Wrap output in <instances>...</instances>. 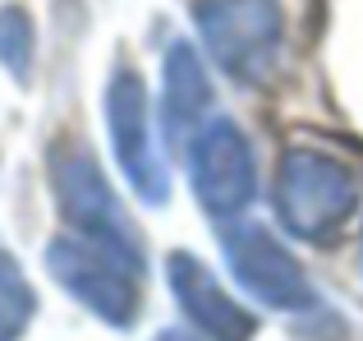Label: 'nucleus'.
I'll return each instance as SVG.
<instances>
[{
    "label": "nucleus",
    "mask_w": 363,
    "mask_h": 341,
    "mask_svg": "<svg viewBox=\"0 0 363 341\" xmlns=\"http://www.w3.org/2000/svg\"><path fill=\"white\" fill-rule=\"evenodd\" d=\"M359 212V175L345 162L313 148L285 153L276 170V217L299 240H336L340 226Z\"/></svg>",
    "instance_id": "f257e3e1"
},
{
    "label": "nucleus",
    "mask_w": 363,
    "mask_h": 341,
    "mask_svg": "<svg viewBox=\"0 0 363 341\" xmlns=\"http://www.w3.org/2000/svg\"><path fill=\"white\" fill-rule=\"evenodd\" d=\"M51 189L60 198V212L74 231L83 235L88 244H101L116 259H124L129 268L143 272V244L133 222L124 217V207L116 203L101 166L92 162V153L74 139H60L51 148Z\"/></svg>",
    "instance_id": "f03ea898"
},
{
    "label": "nucleus",
    "mask_w": 363,
    "mask_h": 341,
    "mask_svg": "<svg viewBox=\"0 0 363 341\" xmlns=\"http://www.w3.org/2000/svg\"><path fill=\"white\" fill-rule=\"evenodd\" d=\"M194 23L203 33L212 60L235 79H262L281 55L285 9L281 0H198Z\"/></svg>",
    "instance_id": "7ed1b4c3"
},
{
    "label": "nucleus",
    "mask_w": 363,
    "mask_h": 341,
    "mask_svg": "<svg viewBox=\"0 0 363 341\" xmlns=\"http://www.w3.org/2000/svg\"><path fill=\"white\" fill-rule=\"evenodd\" d=\"M51 277L69 291L79 305H88L101 323L133 328L138 318V268H129L101 244H88L83 235H60L46 249Z\"/></svg>",
    "instance_id": "20e7f679"
},
{
    "label": "nucleus",
    "mask_w": 363,
    "mask_h": 341,
    "mask_svg": "<svg viewBox=\"0 0 363 341\" xmlns=\"http://www.w3.org/2000/svg\"><path fill=\"white\" fill-rule=\"evenodd\" d=\"M189 180H194V194L203 198V207L216 217H235L253 203L257 166L253 148L235 120L221 116L198 129V139L189 144Z\"/></svg>",
    "instance_id": "39448f33"
},
{
    "label": "nucleus",
    "mask_w": 363,
    "mask_h": 341,
    "mask_svg": "<svg viewBox=\"0 0 363 341\" xmlns=\"http://www.w3.org/2000/svg\"><path fill=\"white\" fill-rule=\"evenodd\" d=\"M225 263H230L235 281L253 300H262L267 309L303 314V309L318 305V291L308 286L303 268L294 263V254L257 222H244V226L225 231Z\"/></svg>",
    "instance_id": "423d86ee"
},
{
    "label": "nucleus",
    "mask_w": 363,
    "mask_h": 341,
    "mask_svg": "<svg viewBox=\"0 0 363 341\" xmlns=\"http://www.w3.org/2000/svg\"><path fill=\"white\" fill-rule=\"evenodd\" d=\"M106 129H111V148H116V162L124 170V180L133 185V194L143 203L161 207L170 198V180L161 166L157 148H152V129H147V88L133 70L111 74L106 83Z\"/></svg>",
    "instance_id": "0eeeda50"
},
{
    "label": "nucleus",
    "mask_w": 363,
    "mask_h": 341,
    "mask_svg": "<svg viewBox=\"0 0 363 341\" xmlns=\"http://www.w3.org/2000/svg\"><path fill=\"white\" fill-rule=\"evenodd\" d=\"M166 272H170V291H175L179 309L189 314V323H194L203 337H212V341H248L257 332V318L248 314L240 300L225 296L221 281L212 277V268H207L203 259L175 249L166 259Z\"/></svg>",
    "instance_id": "6e6552de"
},
{
    "label": "nucleus",
    "mask_w": 363,
    "mask_h": 341,
    "mask_svg": "<svg viewBox=\"0 0 363 341\" xmlns=\"http://www.w3.org/2000/svg\"><path fill=\"white\" fill-rule=\"evenodd\" d=\"M212 107V83H207V70L198 60L194 46L175 42L166 51V129H170V144L184 148L198 139V120L203 111Z\"/></svg>",
    "instance_id": "1a4fd4ad"
},
{
    "label": "nucleus",
    "mask_w": 363,
    "mask_h": 341,
    "mask_svg": "<svg viewBox=\"0 0 363 341\" xmlns=\"http://www.w3.org/2000/svg\"><path fill=\"white\" fill-rule=\"evenodd\" d=\"M37 314V296L28 286L23 268H18L9 254H0V341H18L23 328Z\"/></svg>",
    "instance_id": "9d476101"
},
{
    "label": "nucleus",
    "mask_w": 363,
    "mask_h": 341,
    "mask_svg": "<svg viewBox=\"0 0 363 341\" xmlns=\"http://www.w3.org/2000/svg\"><path fill=\"white\" fill-rule=\"evenodd\" d=\"M0 65H5L14 79L33 74V18L18 5L0 9Z\"/></svg>",
    "instance_id": "9b49d317"
},
{
    "label": "nucleus",
    "mask_w": 363,
    "mask_h": 341,
    "mask_svg": "<svg viewBox=\"0 0 363 341\" xmlns=\"http://www.w3.org/2000/svg\"><path fill=\"white\" fill-rule=\"evenodd\" d=\"M157 341H194V337H184L179 328H166V332H157Z\"/></svg>",
    "instance_id": "f8f14e48"
}]
</instances>
